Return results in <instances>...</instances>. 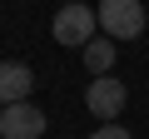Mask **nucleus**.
Segmentation results:
<instances>
[{
  "label": "nucleus",
  "instance_id": "nucleus-1",
  "mask_svg": "<svg viewBox=\"0 0 149 139\" xmlns=\"http://www.w3.org/2000/svg\"><path fill=\"white\" fill-rule=\"evenodd\" d=\"M100 35L104 40H139L144 30V5L139 0H100Z\"/></svg>",
  "mask_w": 149,
  "mask_h": 139
},
{
  "label": "nucleus",
  "instance_id": "nucleus-2",
  "mask_svg": "<svg viewBox=\"0 0 149 139\" xmlns=\"http://www.w3.org/2000/svg\"><path fill=\"white\" fill-rule=\"evenodd\" d=\"M124 104H129V90H124V80H114V75H100V80H90V90H85V109H90L100 124H114V119L124 114Z\"/></svg>",
  "mask_w": 149,
  "mask_h": 139
},
{
  "label": "nucleus",
  "instance_id": "nucleus-3",
  "mask_svg": "<svg viewBox=\"0 0 149 139\" xmlns=\"http://www.w3.org/2000/svg\"><path fill=\"white\" fill-rule=\"evenodd\" d=\"M95 30H100V15L90 10V5H80V0H74V5H60V15H55V25H50V35L60 40V45H90L95 40Z\"/></svg>",
  "mask_w": 149,
  "mask_h": 139
},
{
  "label": "nucleus",
  "instance_id": "nucleus-4",
  "mask_svg": "<svg viewBox=\"0 0 149 139\" xmlns=\"http://www.w3.org/2000/svg\"><path fill=\"white\" fill-rule=\"evenodd\" d=\"M0 139H45V109H35L30 99L0 109Z\"/></svg>",
  "mask_w": 149,
  "mask_h": 139
},
{
  "label": "nucleus",
  "instance_id": "nucleus-5",
  "mask_svg": "<svg viewBox=\"0 0 149 139\" xmlns=\"http://www.w3.org/2000/svg\"><path fill=\"white\" fill-rule=\"evenodd\" d=\"M30 90H35V70L20 60H0V109L30 99Z\"/></svg>",
  "mask_w": 149,
  "mask_h": 139
},
{
  "label": "nucleus",
  "instance_id": "nucleus-6",
  "mask_svg": "<svg viewBox=\"0 0 149 139\" xmlns=\"http://www.w3.org/2000/svg\"><path fill=\"white\" fill-rule=\"evenodd\" d=\"M114 40H104V35H95L90 45H85V70H90V75L100 80V75H109V70H114Z\"/></svg>",
  "mask_w": 149,
  "mask_h": 139
},
{
  "label": "nucleus",
  "instance_id": "nucleus-7",
  "mask_svg": "<svg viewBox=\"0 0 149 139\" xmlns=\"http://www.w3.org/2000/svg\"><path fill=\"white\" fill-rule=\"evenodd\" d=\"M90 139H134V134H129L124 124H100V129H95Z\"/></svg>",
  "mask_w": 149,
  "mask_h": 139
},
{
  "label": "nucleus",
  "instance_id": "nucleus-8",
  "mask_svg": "<svg viewBox=\"0 0 149 139\" xmlns=\"http://www.w3.org/2000/svg\"><path fill=\"white\" fill-rule=\"evenodd\" d=\"M65 5H74V0H65Z\"/></svg>",
  "mask_w": 149,
  "mask_h": 139
}]
</instances>
